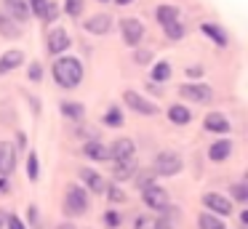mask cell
I'll return each instance as SVG.
<instances>
[{"label": "cell", "mask_w": 248, "mask_h": 229, "mask_svg": "<svg viewBox=\"0 0 248 229\" xmlns=\"http://www.w3.org/2000/svg\"><path fill=\"white\" fill-rule=\"evenodd\" d=\"M51 75H54V83L62 85V88H78L83 83V61L78 56H59L51 67Z\"/></svg>", "instance_id": "1"}, {"label": "cell", "mask_w": 248, "mask_h": 229, "mask_svg": "<svg viewBox=\"0 0 248 229\" xmlns=\"http://www.w3.org/2000/svg\"><path fill=\"white\" fill-rule=\"evenodd\" d=\"M88 211V192L78 184H70L64 192V216L78 218Z\"/></svg>", "instance_id": "2"}, {"label": "cell", "mask_w": 248, "mask_h": 229, "mask_svg": "<svg viewBox=\"0 0 248 229\" xmlns=\"http://www.w3.org/2000/svg\"><path fill=\"white\" fill-rule=\"evenodd\" d=\"M179 170H182V157L176 152L166 149V152H160L155 157V173L157 176H176Z\"/></svg>", "instance_id": "3"}, {"label": "cell", "mask_w": 248, "mask_h": 229, "mask_svg": "<svg viewBox=\"0 0 248 229\" xmlns=\"http://www.w3.org/2000/svg\"><path fill=\"white\" fill-rule=\"evenodd\" d=\"M141 200H144V205L152 208V211H163V208H168V192L152 181V184H147L144 189H141Z\"/></svg>", "instance_id": "4"}, {"label": "cell", "mask_w": 248, "mask_h": 229, "mask_svg": "<svg viewBox=\"0 0 248 229\" xmlns=\"http://www.w3.org/2000/svg\"><path fill=\"white\" fill-rule=\"evenodd\" d=\"M27 8H30V14H35L46 24H54L56 16H59V8H56L54 0H27Z\"/></svg>", "instance_id": "5"}, {"label": "cell", "mask_w": 248, "mask_h": 229, "mask_svg": "<svg viewBox=\"0 0 248 229\" xmlns=\"http://www.w3.org/2000/svg\"><path fill=\"white\" fill-rule=\"evenodd\" d=\"M120 32H123V40L125 46H139L141 37H144V24H141L139 19H134V16H128V19H120Z\"/></svg>", "instance_id": "6"}, {"label": "cell", "mask_w": 248, "mask_h": 229, "mask_svg": "<svg viewBox=\"0 0 248 229\" xmlns=\"http://www.w3.org/2000/svg\"><path fill=\"white\" fill-rule=\"evenodd\" d=\"M179 93H182V99L198 101V104H205V101L214 99V91H211L205 83H184L182 88H179Z\"/></svg>", "instance_id": "7"}, {"label": "cell", "mask_w": 248, "mask_h": 229, "mask_svg": "<svg viewBox=\"0 0 248 229\" xmlns=\"http://www.w3.org/2000/svg\"><path fill=\"white\" fill-rule=\"evenodd\" d=\"M46 48H48V53H64L67 48H70V35H67V30L64 27H51V32H48V37H46Z\"/></svg>", "instance_id": "8"}, {"label": "cell", "mask_w": 248, "mask_h": 229, "mask_svg": "<svg viewBox=\"0 0 248 229\" xmlns=\"http://www.w3.org/2000/svg\"><path fill=\"white\" fill-rule=\"evenodd\" d=\"M203 205L208 208L214 216H230L232 213V200H227L224 195H219V192H205Z\"/></svg>", "instance_id": "9"}, {"label": "cell", "mask_w": 248, "mask_h": 229, "mask_svg": "<svg viewBox=\"0 0 248 229\" xmlns=\"http://www.w3.org/2000/svg\"><path fill=\"white\" fill-rule=\"evenodd\" d=\"M123 99H125V104H128L134 112H139V115H147V117L157 115V107L152 104L150 99H144L141 93H136V91H125Z\"/></svg>", "instance_id": "10"}, {"label": "cell", "mask_w": 248, "mask_h": 229, "mask_svg": "<svg viewBox=\"0 0 248 229\" xmlns=\"http://www.w3.org/2000/svg\"><path fill=\"white\" fill-rule=\"evenodd\" d=\"M107 152H109V160L120 163V160L134 157V154H136V144L131 141L128 136H120V138H115V141H112V147H107Z\"/></svg>", "instance_id": "11"}, {"label": "cell", "mask_w": 248, "mask_h": 229, "mask_svg": "<svg viewBox=\"0 0 248 229\" xmlns=\"http://www.w3.org/2000/svg\"><path fill=\"white\" fill-rule=\"evenodd\" d=\"M14 168H16V147L11 141H0V176L3 179L11 176Z\"/></svg>", "instance_id": "12"}, {"label": "cell", "mask_w": 248, "mask_h": 229, "mask_svg": "<svg viewBox=\"0 0 248 229\" xmlns=\"http://www.w3.org/2000/svg\"><path fill=\"white\" fill-rule=\"evenodd\" d=\"M86 32H91V35H107L109 30H112V16L109 14H96L91 16V19H86Z\"/></svg>", "instance_id": "13"}, {"label": "cell", "mask_w": 248, "mask_h": 229, "mask_svg": "<svg viewBox=\"0 0 248 229\" xmlns=\"http://www.w3.org/2000/svg\"><path fill=\"white\" fill-rule=\"evenodd\" d=\"M3 5H6L8 16H11L14 21H19V24H24V21L32 16L27 8V0H3Z\"/></svg>", "instance_id": "14"}, {"label": "cell", "mask_w": 248, "mask_h": 229, "mask_svg": "<svg viewBox=\"0 0 248 229\" xmlns=\"http://www.w3.org/2000/svg\"><path fill=\"white\" fill-rule=\"evenodd\" d=\"M22 61H24V53L19 51V48H8V51L0 56V75H8L11 69L22 67Z\"/></svg>", "instance_id": "15"}, {"label": "cell", "mask_w": 248, "mask_h": 229, "mask_svg": "<svg viewBox=\"0 0 248 229\" xmlns=\"http://www.w3.org/2000/svg\"><path fill=\"white\" fill-rule=\"evenodd\" d=\"M80 179H83V184L88 186V192H93V195L104 192V179H102V173H99V170H93V168H80Z\"/></svg>", "instance_id": "16"}, {"label": "cell", "mask_w": 248, "mask_h": 229, "mask_svg": "<svg viewBox=\"0 0 248 229\" xmlns=\"http://www.w3.org/2000/svg\"><path fill=\"white\" fill-rule=\"evenodd\" d=\"M230 154H232V141L230 138H219V141H214L208 147V157L214 160V163H224Z\"/></svg>", "instance_id": "17"}, {"label": "cell", "mask_w": 248, "mask_h": 229, "mask_svg": "<svg viewBox=\"0 0 248 229\" xmlns=\"http://www.w3.org/2000/svg\"><path fill=\"white\" fill-rule=\"evenodd\" d=\"M83 154H86L88 160H96V163H102V160H109L107 147H104L102 141H96V138H91V141L83 144Z\"/></svg>", "instance_id": "18"}, {"label": "cell", "mask_w": 248, "mask_h": 229, "mask_svg": "<svg viewBox=\"0 0 248 229\" xmlns=\"http://www.w3.org/2000/svg\"><path fill=\"white\" fill-rule=\"evenodd\" d=\"M200 32H203V35H208L211 40L216 43V46H227V43H230L227 32L221 30V27L216 24V21H203V24H200Z\"/></svg>", "instance_id": "19"}, {"label": "cell", "mask_w": 248, "mask_h": 229, "mask_svg": "<svg viewBox=\"0 0 248 229\" xmlns=\"http://www.w3.org/2000/svg\"><path fill=\"white\" fill-rule=\"evenodd\" d=\"M205 131L211 133H230V120H227L224 115H219V112H211V115H205Z\"/></svg>", "instance_id": "20"}, {"label": "cell", "mask_w": 248, "mask_h": 229, "mask_svg": "<svg viewBox=\"0 0 248 229\" xmlns=\"http://www.w3.org/2000/svg\"><path fill=\"white\" fill-rule=\"evenodd\" d=\"M168 120L176 122V125H187V122L192 120V112H189L184 104H171L168 107Z\"/></svg>", "instance_id": "21"}, {"label": "cell", "mask_w": 248, "mask_h": 229, "mask_svg": "<svg viewBox=\"0 0 248 229\" xmlns=\"http://www.w3.org/2000/svg\"><path fill=\"white\" fill-rule=\"evenodd\" d=\"M134 173H136V157H128V160L115 163V179L118 181H128Z\"/></svg>", "instance_id": "22"}, {"label": "cell", "mask_w": 248, "mask_h": 229, "mask_svg": "<svg viewBox=\"0 0 248 229\" xmlns=\"http://www.w3.org/2000/svg\"><path fill=\"white\" fill-rule=\"evenodd\" d=\"M0 35L3 37H19L22 35V27H19V21H14L8 14H0Z\"/></svg>", "instance_id": "23"}, {"label": "cell", "mask_w": 248, "mask_h": 229, "mask_svg": "<svg viewBox=\"0 0 248 229\" xmlns=\"http://www.w3.org/2000/svg\"><path fill=\"white\" fill-rule=\"evenodd\" d=\"M155 19H157V24H160V27H166V24H171V21L179 19V8H176V5H157Z\"/></svg>", "instance_id": "24"}, {"label": "cell", "mask_w": 248, "mask_h": 229, "mask_svg": "<svg viewBox=\"0 0 248 229\" xmlns=\"http://www.w3.org/2000/svg\"><path fill=\"white\" fill-rule=\"evenodd\" d=\"M62 115L70 117V120H83V115H86V107L78 104V101H62Z\"/></svg>", "instance_id": "25"}, {"label": "cell", "mask_w": 248, "mask_h": 229, "mask_svg": "<svg viewBox=\"0 0 248 229\" xmlns=\"http://www.w3.org/2000/svg\"><path fill=\"white\" fill-rule=\"evenodd\" d=\"M198 229H227V224L214 213H200L198 216Z\"/></svg>", "instance_id": "26"}, {"label": "cell", "mask_w": 248, "mask_h": 229, "mask_svg": "<svg viewBox=\"0 0 248 229\" xmlns=\"http://www.w3.org/2000/svg\"><path fill=\"white\" fill-rule=\"evenodd\" d=\"M171 75H173V67L168 61H157L152 67V80L155 83H166V80H171Z\"/></svg>", "instance_id": "27"}, {"label": "cell", "mask_w": 248, "mask_h": 229, "mask_svg": "<svg viewBox=\"0 0 248 229\" xmlns=\"http://www.w3.org/2000/svg\"><path fill=\"white\" fill-rule=\"evenodd\" d=\"M125 122V117H123V112L118 109V107H109L107 112H104V125H109V128H120Z\"/></svg>", "instance_id": "28"}, {"label": "cell", "mask_w": 248, "mask_h": 229, "mask_svg": "<svg viewBox=\"0 0 248 229\" xmlns=\"http://www.w3.org/2000/svg\"><path fill=\"white\" fill-rule=\"evenodd\" d=\"M27 176H30V181L40 179V157H38V152L27 154Z\"/></svg>", "instance_id": "29"}, {"label": "cell", "mask_w": 248, "mask_h": 229, "mask_svg": "<svg viewBox=\"0 0 248 229\" xmlns=\"http://www.w3.org/2000/svg\"><path fill=\"white\" fill-rule=\"evenodd\" d=\"M173 216H176V211L163 208L160 216H157V221H155V229H173Z\"/></svg>", "instance_id": "30"}, {"label": "cell", "mask_w": 248, "mask_h": 229, "mask_svg": "<svg viewBox=\"0 0 248 229\" xmlns=\"http://www.w3.org/2000/svg\"><path fill=\"white\" fill-rule=\"evenodd\" d=\"M230 197L235 202H246L248 200V184L246 181H237V184H232L230 186Z\"/></svg>", "instance_id": "31"}, {"label": "cell", "mask_w": 248, "mask_h": 229, "mask_svg": "<svg viewBox=\"0 0 248 229\" xmlns=\"http://www.w3.org/2000/svg\"><path fill=\"white\" fill-rule=\"evenodd\" d=\"M163 32H166V35L168 37H171V40H182V37H184V32H187V30H184V27H182V21H171V24H166V27H163Z\"/></svg>", "instance_id": "32"}, {"label": "cell", "mask_w": 248, "mask_h": 229, "mask_svg": "<svg viewBox=\"0 0 248 229\" xmlns=\"http://www.w3.org/2000/svg\"><path fill=\"white\" fill-rule=\"evenodd\" d=\"M104 189H107V195H109V202H125V192L120 189V186L109 184V186H104Z\"/></svg>", "instance_id": "33"}, {"label": "cell", "mask_w": 248, "mask_h": 229, "mask_svg": "<svg viewBox=\"0 0 248 229\" xmlns=\"http://www.w3.org/2000/svg\"><path fill=\"white\" fill-rule=\"evenodd\" d=\"M104 224H107L109 229H120V224H123V218H120V213H115V211H107V213H104Z\"/></svg>", "instance_id": "34"}, {"label": "cell", "mask_w": 248, "mask_h": 229, "mask_svg": "<svg viewBox=\"0 0 248 229\" xmlns=\"http://www.w3.org/2000/svg\"><path fill=\"white\" fill-rule=\"evenodd\" d=\"M64 11H67L70 16H75V19H78V16L83 14V0H67V3H64Z\"/></svg>", "instance_id": "35"}, {"label": "cell", "mask_w": 248, "mask_h": 229, "mask_svg": "<svg viewBox=\"0 0 248 229\" xmlns=\"http://www.w3.org/2000/svg\"><path fill=\"white\" fill-rule=\"evenodd\" d=\"M6 229H27L16 213H6Z\"/></svg>", "instance_id": "36"}, {"label": "cell", "mask_w": 248, "mask_h": 229, "mask_svg": "<svg viewBox=\"0 0 248 229\" xmlns=\"http://www.w3.org/2000/svg\"><path fill=\"white\" fill-rule=\"evenodd\" d=\"M27 77H30V80H35V83H38V80L43 77V67H40L38 61H32V64H30V72H27Z\"/></svg>", "instance_id": "37"}, {"label": "cell", "mask_w": 248, "mask_h": 229, "mask_svg": "<svg viewBox=\"0 0 248 229\" xmlns=\"http://www.w3.org/2000/svg\"><path fill=\"white\" fill-rule=\"evenodd\" d=\"M38 216H40L38 205H30V208H27V218H30V224H32L35 229H38V224H40V221H38Z\"/></svg>", "instance_id": "38"}, {"label": "cell", "mask_w": 248, "mask_h": 229, "mask_svg": "<svg viewBox=\"0 0 248 229\" xmlns=\"http://www.w3.org/2000/svg\"><path fill=\"white\" fill-rule=\"evenodd\" d=\"M134 59H136L139 64H150V61H152V53H150V51H136Z\"/></svg>", "instance_id": "39"}, {"label": "cell", "mask_w": 248, "mask_h": 229, "mask_svg": "<svg viewBox=\"0 0 248 229\" xmlns=\"http://www.w3.org/2000/svg\"><path fill=\"white\" fill-rule=\"evenodd\" d=\"M187 72H189V77H200V75H203V67H198V64H195V67H189Z\"/></svg>", "instance_id": "40"}, {"label": "cell", "mask_w": 248, "mask_h": 229, "mask_svg": "<svg viewBox=\"0 0 248 229\" xmlns=\"http://www.w3.org/2000/svg\"><path fill=\"white\" fill-rule=\"evenodd\" d=\"M3 224H6V213L0 211V229H3Z\"/></svg>", "instance_id": "41"}, {"label": "cell", "mask_w": 248, "mask_h": 229, "mask_svg": "<svg viewBox=\"0 0 248 229\" xmlns=\"http://www.w3.org/2000/svg\"><path fill=\"white\" fill-rule=\"evenodd\" d=\"M56 229H75V227H72V224H59Z\"/></svg>", "instance_id": "42"}, {"label": "cell", "mask_w": 248, "mask_h": 229, "mask_svg": "<svg viewBox=\"0 0 248 229\" xmlns=\"http://www.w3.org/2000/svg\"><path fill=\"white\" fill-rule=\"evenodd\" d=\"M118 5H128V3H134V0H115Z\"/></svg>", "instance_id": "43"}]
</instances>
